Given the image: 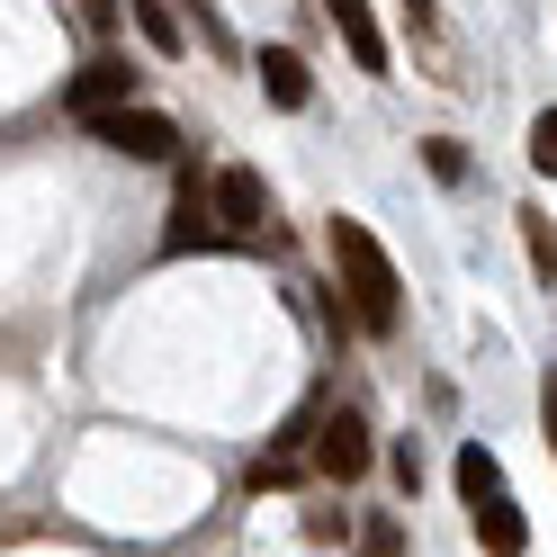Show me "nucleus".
<instances>
[{
  "label": "nucleus",
  "instance_id": "1",
  "mask_svg": "<svg viewBox=\"0 0 557 557\" xmlns=\"http://www.w3.org/2000/svg\"><path fill=\"white\" fill-rule=\"evenodd\" d=\"M324 243H333V270H342V297H351L360 333L387 342V333L405 324V278H396V261H387V243H377L360 216H333Z\"/></svg>",
  "mask_w": 557,
  "mask_h": 557
},
{
  "label": "nucleus",
  "instance_id": "2",
  "mask_svg": "<svg viewBox=\"0 0 557 557\" xmlns=\"http://www.w3.org/2000/svg\"><path fill=\"white\" fill-rule=\"evenodd\" d=\"M459 504H468V521H476L485 557H521V548H531V521H521V504H512V476H504V459H495L485 441L459 449Z\"/></svg>",
  "mask_w": 557,
  "mask_h": 557
},
{
  "label": "nucleus",
  "instance_id": "3",
  "mask_svg": "<svg viewBox=\"0 0 557 557\" xmlns=\"http://www.w3.org/2000/svg\"><path fill=\"white\" fill-rule=\"evenodd\" d=\"M90 145H109L126 162H171V153H181V126H171L162 109H145V99H126V109L90 117Z\"/></svg>",
  "mask_w": 557,
  "mask_h": 557
},
{
  "label": "nucleus",
  "instance_id": "4",
  "mask_svg": "<svg viewBox=\"0 0 557 557\" xmlns=\"http://www.w3.org/2000/svg\"><path fill=\"white\" fill-rule=\"evenodd\" d=\"M207 207H216L225 234H261L270 225V181H261L252 162H225L216 181H207Z\"/></svg>",
  "mask_w": 557,
  "mask_h": 557
},
{
  "label": "nucleus",
  "instance_id": "5",
  "mask_svg": "<svg viewBox=\"0 0 557 557\" xmlns=\"http://www.w3.org/2000/svg\"><path fill=\"white\" fill-rule=\"evenodd\" d=\"M369 459H377V441H369V423H360L351 405H342V413H324V423H315V468H324V476L360 485V476H369Z\"/></svg>",
  "mask_w": 557,
  "mask_h": 557
},
{
  "label": "nucleus",
  "instance_id": "6",
  "mask_svg": "<svg viewBox=\"0 0 557 557\" xmlns=\"http://www.w3.org/2000/svg\"><path fill=\"white\" fill-rule=\"evenodd\" d=\"M63 99H73V117H82V126H90V117H109V109H126V99H135V63H126V54H90Z\"/></svg>",
  "mask_w": 557,
  "mask_h": 557
},
{
  "label": "nucleus",
  "instance_id": "7",
  "mask_svg": "<svg viewBox=\"0 0 557 557\" xmlns=\"http://www.w3.org/2000/svg\"><path fill=\"white\" fill-rule=\"evenodd\" d=\"M225 225H216V207H207L198 189V171H181V207H171V225H162V252H207Z\"/></svg>",
  "mask_w": 557,
  "mask_h": 557
},
{
  "label": "nucleus",
  "instance_id": "8",
  "mask_svg": "<svg viewBox=\"0 0 557 557\" xmlns=\"http://www.w3.org/2000/svg\"><path fill=\"white\" fill-rule=\"evenodd\" d=\"M333 27H342V46H351L360 73H387V37H377V18H369V0H324Z\"/></svg>",
  "mask_w": 557,
  "mask_h": 557
},
{
  "label": "nucleus",
  "instance_id": "9",
  "mask_svg": "<svg viewBox=\"0 0 557 557\" xmlns=\"http://www.w3.org/2000/svg\"><path fill=\"white\" fill-rule=\"evenodd\" d=\"M252 73H261V90H270V109H306V99H315V73H306V54H288V46H270Z\"/></svg>",
  "mask_w": 557,
  "mask_h": 557
},
{
  "label": "nucleus",
  "instance_id": "10",
  "mask_svg": "<svg viewBox=\"0 0 557 557\" xmlns=\"http://www.w3.org/2000/svg\"><path fill=\"white\" fill-rule=\"evenodd\" d=\"M512 216H521V252H531V270L557 288V225L540 216V207H512Z\"/></svg>",
  "mask_w": 557,
  "mask_h": 557
},
{
  "label": "nucleus",
  "instance_id": "11",
  "mask_svg": "<svg viewBox=\"0 0 557 557\" xmlns=\"http://www.w3.org/2000/svg\"><path fill=\"white\" fill-rule=\"evenodd\" d=\"M126 10H135V27H145V46L153 54H181L189 37H181V18H171V0H126Z\"/></svg>",
  "mask_w": 557,
  "mask_h": 557
},
{
  "label": "nucleus",
  "instance_id": "12",
  "mask_svg": "<svg viewBox=\"0 0 557 557\" xmlns=\"http://www.w3.org/2000/svg\"><path fill=\"white\" fill-rule=\"evenodd\" d=\"M423 162H432V181H468V145H459V135H432Z\"/></svg>",
  "mask_w": 557,
  "mask_h": 557
},
{
  "label": "nucleus",
  "instance_id": "13",
  "mask_svg": "<svg viewBox=\"0 0 557 557\" xmlns=\"http://www.w3.org/2000/svg\"><path fill=\"white\" fill-rule=\"evenodd\" d=\"M531 171H548V181H557V109L531 117Z\"/></svg>",
  "mask_w": 557,
  "mask_h": 557
},
{
  "label": "nucleus",
  "instance_id": "14",
  "mask_svg": "<svg viewBox=\"0 0 557 557\" xmlns=\"http://www.w3.org/2000/svg\"><path fill=\"white\" fill-rule=\"evenodd\" d=\"M540 441H548V459H557V369L540 377Z\"/></svg>",
  "mask_w": 557,
  "mask_h": 557
},
{
  "label": "nucleus",
  "instance_id": "15",
  "mask_svg": "<svg viewBox=\"0 0 557 557\" xmlns=\"http://www.w3.org/2000/svg\"><path fill=\"white\" fill-rule=\"evenodd\" d=\"M82 10H90V18H99V27H109V18H117V0H82Z\"/></svg>",
  "mask_w": 557,
  "mask_h": 557
}]
</instances>
